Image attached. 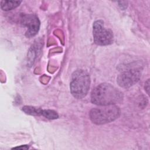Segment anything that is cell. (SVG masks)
I'll return each instance as SVG.
<instances>
[{
	"mask_svg": "<svg viewBox=\"0 0 150 150\" xmlns=\"http://www.w3.org/2000/svg\"><path fill=\"white\" fill-rule=\"evenodd\" d=\"M124 98L123 93L110 83H101L91 91V101L97 105H115L121 103Z\"/></svg>",
	"mask_w": 150,
	"mask_h": 150,
	"instance_id": "6da1fadb",
	"label": "cell"
},
{
	"mask_svg": "<svg viewBox=\"0 0 150 150\" xmlns=\"http://www.w3.org/2000/svg\"><path fill=\"white\" fill-rule=\"evenodd\" d=\"M19 20L21 24L27 28L25 33L27 38L33 37L38 33L40 22L36 15L31 13H22Z\"/></svg>",
	"mask_w": 150,
	"mask_h": 150,
	"instance_id": "8992f818",
	"label": "cell"
},
{
	"mask_svg": "<svg viewBox=\"0 0 150 150\" xmlns=\"http://www.w3.org/2000/svg\"><path fill=\"white\" fill-rule=\"evenodd\" d=\"M90 86V77L86 71L79 69L73 73L70 88L74 97L78 99L85 97L88 92Z\"/></svg>",
	"mask_w": 150,
	"mask_h": 150,
	"instance_id": "7a4b0ae2",
	"label": "cell"
},
{
	"mask_svg": "<svg viewBox=\"0 0 150 150\" xmlns=\"http://www.w3.org/2000/svg\"><path fill=\"white\" fill-rule=\"evenodd\" d=\"M93 35L94 43L99 46L111 45L114 40L112 31L104 27L102 20H97L93 23Z\"/></svg>",
	"mask_w": 150,
	"mask_h": 150,
	"instance_id": "277c9868",
	"label": "cell"
},
{
	"mask_svg": "<svg viewBox=\"0 0 150 150\" xmlns=\"http://www.w3.org/2000/svg\"><path fill=\"white\" fill-rule=\"evenodd\" d=\"M121 114L120 108L116 105H100L91 110L89 116L95 124L103 125L115 121Z\"/></svg>",
	"mask_w": 150,
	"mask_h": 150,
	"instance_id": "3957f363",
	"label": "cell"
},
{
	"mask_svg": "<svg viewBox=\"0 0 150 150\" xmlns=\"http://www.w3.org/2000/svg\"><path fill=\"white\" fill-rule=\"evenodd\" d=\"M29 148V146L27 145H22L21 146H18V147H15L13 149H27Z\"/></svg>",
	"mask_w": 150,
	"mask_h": 150,
	"instance_id": "30bf717a",
	"label": "cell"
},
{
	"mask_svg": "<svg viewBox=\"0 0 150 150\" xmlns=\"http://www.w3.org/2000/svg\"><path fill=\"white\" fill-rule=\"evenodd\" d=\"M141 76V69L131 67L122 71L117 77V83L122 88H129L136 84Z\"/></svg>",
	"mask_w": 150,
	"mask_h": 150,
	"instance_id": "5b68a950",
	"label": "cell"
},
{
	"mask_svg": "<svg viewBox=\"0 0 150 150\" xmlns=\"http://www.w3.org/2000/svg\"><path fill=\"white\" fill-rule=\"evenodd\" d=\"M21 1H1V8L4 11L12 10L19 6Z\"/></svg>",
	"mask_w": 150,
	"mask_h": 150,
	"instance_id": "52a82bcc",
	"label": "cell"
},
{
	"mask_svg": "<svg viewBox=\"0 0 150 150\" xmlns=\"http://www.w3.org/2000/svg\"><path fill=\"white\" fill-rule=\"evenodd\" d=\"M41 116L49 120H54L59 118V115L56 111L52 110H42Z\"/></svg>",
	"mask_w": 150,
	"mask_h": 150,
	"instance_id": "9c48e42d",
	"label": "cell"
},
{
	"mask_svg": "<svg viewBox=\"0 0 150 150\" xmlns=\"http://www.w3.org/2000/svg\"><path fill=\"white\" fill-rule=\"evenodd\" d=\"M22 110L27 114L35 116H40L42 111V109L40 108L28 105L23 107Z\"/></svg>",
	"mask_w": 150,
	"mask_h": 150,
	"instance_id": "ba28073f",
	"label": "cell"
}]
</instances>
